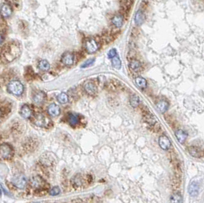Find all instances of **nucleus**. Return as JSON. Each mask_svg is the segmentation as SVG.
<instances>
[{
    "label": "nucleus",
    "mask_w": 204,
    "mask_h": 203,
    "mask_svg": "<svg viewBox=\"0 0 204 203\" xmlns=\"http://www.w3.org/2000/svg\"><path fill=\"white\" fill-rule=\"evenodd\" d=\"M8 90L11 94L16 95V96H19L24 91V87H23V84L19 80H12L11 82L9 84Z\"/></svg>",
    "instance_id": "1"
},
{
    "label": "nucleus",
    "mask_w": 204,
    "mask_h": 203,
    "mask_svg": "<svg viewBox=\"0 0 204 203\" xmlns=\"http://www.w3.org/2000/svg\"><path fill=\"white\" fill-rule=\"evenodd\" d=\"M13 150L10 145L3 143L0 146V156L4 159H10L13 156Z\"/></svg>",
    "instance_id": "2"
},
{
    "label": "nucleus",
    "mask_w": 204,
    "mask_h": 203,
    "mask_svg": "<svg viewBox=\"0 0 204 203\" xmlns=\"http://www.w3.org/2000/svg\"><path fill=\"white\" fill-rule=\"evenodd\" d=\"M19 50L18 47H16L13 45H10L8 48H6V49L5 51V56L6 57L7 60L9 61H11L12 59L16 58V56H18V51Z\"/></svg>",
    "instance_id": "3"
},
{
    "label": "nucleus",
    "mask_w": 204,
    "mask_h": 203,
    "mask_svg": "<svg viewBox=\"0 0 204 203\" xmlns=\"http://www.w3.org/2000/svg\"><path fill=\"white\" fill-rule=\"evenodd\" d=\"M12 183L16 187L23 189L25 187L26 183H27V180H26V178L23 174H18L13 177Z\"/></svg>",
    "instance_id": "4"
},
{
    "label": "nucleus",
    "mask_w": 204,
    "mask_h": 203,
    "mask_svg": "<svg viewBox=\"0 0 204 203\" xmlns=\"http://www.w3.org/2000/svg\"><path fill=\"white\" fill-rule=\"evenodd\" d=\"M85 49L88 53H94L98 49V45L94 39H89L85 42Z\"/></svg>",
    "instance_id": "5"
},
{
    "label": "nucleus",
    "mask_w": 204,
    "mask_h": 203,
    "mask_svg": "<svg viewBox=\"0 0 204 203\" xmlns=\"http://www.w3.org/2000/svg\"><path fill=\"white\" fill-rule=\"evenodd\" d=\"M84 89L90 95H94L97 93V87L91 80H87L84 84Z\"/></svg>",
    "instance_id": "6"
},
{
    "label": "nucleus",
    "mask_w": 204,
    "mask_h": 203,
    "mask_svg": "<svg viewBox=\"0 0 204 203\" xmlns=\"http://www.w3.org/2000/svg\"><path fill=\"white\" fill-rule=\"evenodd\" d=\"M159 145L161 149L164 150H169V148L171 147V143L169 138L166 136H160L159 138Z\"/></svg>",
    "instance_id": "7"
},
{
    "label": "nucleus",
    "mask_w": 204,
    "mask_h": 203,
    "mask_svg": "<svg viewBox=\"0 0 204 203\" xmlns=\"http://www.w3.org/2000/svg\"><path fill=\"white\" fill-rule=\"evenodd\" d=\"M200 192V185L197 182H193L190 185V187H189V193L190 195L191 196L195 197L197 196L198 194Z\"/></svg>",
    "instance_id": "8"
},
{
    "label": "nucleus",
    "mask_w": 204,
    "mask_h": 203,
    "mask_svg": "<svg viewBox=\"0 0 204 203\" xmlns=\"http://www.w3.org/2000/svg\"><path fill=\"white\" fill-rule=\"evenodd\" d=\"M31 184L32 185V187L35 188V189H41V188H42L44 186L45 182H44L42 177L36 176L31 178Z\"/></svg>",
    "instance_id": "9"
},
{
    "label": "nucleus",
    "mask_w": 204,
    "mask_h": 203,
    "mask_svg": "<svg viewBox=\"0 0 204 203\" xmlns=\"http://www.w3.org/2000/svg\"><path fill=\"white\" fill-rule=\"evenodd\" d=\"M61 61L66 66H70V65H73V63H74V55H73V54L69 53V52L65 53L61 58Z\"/></svg>",
    "instance_id": "10"
},
{
    "label": "nucleus",
    "mask_w": 204,
    "mask_h": 203,
    "mask_svg": "<svg viewBox=\"0 0 204 203\" xmlns=\"http://www.w3.org/2000/svg\"><path fill=\"white\" fill-rule=\"evenodd\" d=\"M47 121L48 119L46 118L44 115H42V114H38V115H37V116H35V121H34V123H35V124L36 126L43 127L47 125Z\"/></svg>",
    "instance_id": "11"
},
{
    "label": "nucleus",
    "mask_w": 204,
    "mask_h": 203,
    "mask_svg": "<svg viewBox=\"0 0 204 203\" xmlns=\"http://www.w3.org/2000/svg\"><path fill=\"white\" fill-rule=\"evenodd\" d=\"M60 107L55 104H52L48 107V113L50 116H57L60 114Z\"/></svg>",
    "instance_id": "12"
},
{
    "label": "nucleus",
    "mask_w": 204,
    "mask_h": 203,
    "mask_svg": "<svg viewBox=\"0 0 204 203\" xmlns=\"http://www.w3.org/2000/svg\"><path fill=\"white\" fill-rule=\"evenodd\" d=\"M12 9L9 5L4 4L2 5L1 9V15L3 18H9L12 16Z\"/></svg>",
    "instance_id": "13"
},
{
    "label": "nucleus",
    "mask_w": 204,
    "mask_h": 203,
    "mask_svg": "<svg viewBox=\"0 0 204 203\" xmlns=\"http://www.w3.org/2000/svg\"><path fill=\"white\" fill-rule=\"evenodd\" d=\"M31 114H32V112H31V110L30 109V107L26 104L23 105L20 110L21 116L24 117V118L28 119L31 117Z\"/></svg>",
    "instance_id": "14"
},
{
    "label": "nucleus",
    "mask_w": 204,
    "mask_h": 203,
    "mask_svg": "<svg viewBox=\"0 0 204 203\" xmlns=\"http://www.w3.org/2000/svg\"><path fill=\"white\" fill-rule=\"evenodd\" d=\"M188 152L191 156H193V157H196V158H200L203 155L202 150H200L199 147H196V146H190V147H189Z\"/></svg>",
    "instance_id": "15"
},
{
    "label": "nucleus",
    "mask_w": 204,
    "mask_h": 203,
    "mask_svg": "<svg viewBox=\"0 0 204 203\" xmlns=\"http://www.w3.org/2000/svg\"><path fill=\"white\" fill-rule=\"evenodd\" d=\"M175 135L177 137V140L179 141V143H184L186 140V137H187V134L184 130L183 129H178L175 132Z\"/></svg>",
    "instance_id": "16"
},
{
    "label": "nucleus",
    "mask_w": 204,
    "mask_h": 203,
    "mask_svg": "<svg viewBox=\"0 0 204 203\" xmlns=\"http://www.w3.org/2000/svg\"><path fill=\"white\" fill-rule=\"evenodd\" d=\"M112 23L113 25H115L117 28H121L122 25H123V17L122 15L121 14H118V15H116L113 17L112 18Z\"/></svg>",
    "instance_id": "17"
},
{
    "label": "nucleus",
    "mask_w": 204,
    "mask_h": 203,
    "mask_svg": "<svg viewBox=\"0 0 204 203\" xmlns=\"http://www.w3.org/2000/svg\"><path fill=\"white\" fill-rule=\"evenodd\" d=\"M45 94L44 92L42 91H38L37 92L33 97V101L35 104H42L43 101H45Z\"/></svg>",
    "instance_id": "18"
},
{
    "label": "nucleus",
    "mask_w": 204,
    "mask_h": 203,
    "mask_svg": "<svg viewBox=\"0 0 204 203\" xmlns=\"http://www.w3.org/2000/svg\"><path fill=\"white\" fill-rule=\"evenodd\" d=\"M144 20H145V16L144 14L142 12V11H137L134 17L135 23L137 25H141L144 23Z\"/></svg>",
    "instance_id": "19"
},
{
    "label": "nucleus",
    "mask_w": 204,
    "mask_h": 203,
    "mask_svg": "<svg viewBox=\"0 0 204 203\" xmlns=\"http://www.w3.org/2000/svg\"><path fill=\"white\" fill-rule=\"evenodd\" d=\"M129 67H130V70H132L134 72H139L141 68V64L139 61L133 59V60L130 61V64H129Z\"/></svg>",
    "instance_id": "20"
},
{
    "label": "nucleus",
    "mask_w": 204,
    "mask_h": 203,
    "mask_svg": "<svg viewBox=\"0 0 204 203\" xmlns=\"http://www.w3.org/2000/svg\"><path fill=\"white\" fill-rule=\"evenodd\" d=\"M68 121L70 125L75 126L79 123V117L77 114H70L68 116Z\"/></svg>",
    "instance_id": "21"
},
{
    "label": "nucleus",
    "mask_w": 204,
    "mask_h": 203,
    "mask_svg": "<svg viewBox=\"0 0 204 203\" xmlns=\"http://www.w3.org/2000/svg\"><path fill=\"white\" fill-rule=\"evenodd\" d=\"M168 103L166 102V101H164V100L160 101L157 104V108H158V110H159L161 113H164L165 111H166L167 109H168Z\"/></svg>",
    "instance_id": "22"
},
{
    "label": "nucleus",
    "mask_w": 204,
    "mask_h": 203,
    "mask_svg": "<svg viewBox=\"0 0 204 203\" xmlns=\"http://www.w3.org/2000/svg\"><path fill=\"white\" fill-rule=\"evenodd\" d=\"M38 68L43 72H47L50 68V64L46 60H42L38 63Z\"/></svg>",
    "instance_id": "23"
},
{
    "label": "nucleus",
    "mask_w": 204,
    "mask_h": 203,
    "mask_svg": "<svg viewBox=\"0 0 204 203\" xmlns=\"http://www.w3.org/2000/svg\"><path fill=\"white\" fill-rule=\"evenodd\" d=\"M171 203H182V196L179 192H175L171 197Z\"/></svg>",
    "instance_id": "24"
},
{
    "label": "nucleus",
    "mask_w": 204,
    "mask_h": 203,
    "mask_svg": "<svg viewBox=\"0 0 204 203\" xmlns=\"http://www.w3.org/2000/svg\"><path fill=\"white\" fill-rule=\"evenodd\" d=\"M135 83L141 88H145L147 87V80L144 78H142V77H137V78H136Z\"/></svg>",
    "instance_id": "25"
},
{
    "label": "nucleus",
    "mask_w": 204,
    "mask_h": 203,
    "mask_svg": "<svg viewBox=\"0 0 204 203\" xmlns=\"http://www.w3.org/2000/svg\"><path fill=\"white\" fill-rule=\"evenodd\" d=\"M112 65L115 69L120 70L121 68V61L118 56L116 55L112 58Z\"/></svg>",
    "instance_id": "26"
},
{
    "label": "nucleus",
    "mask_w": 204,
    "mask_h": 203,
    "mask_svg": "<svg viewBox=\"0 0 204 203\" xmlns=\"http://www.w3.org/2000/svg\"><path fill=\"white\" fill-rule=\"evenodd\" d=\"M57 100L60 104H66L68 101V97L65 93H61L60 94H58L57 97Z\"/></svg>",
    "instance_id": "27"
},
{
    "label": "nucleus",
    "mask_w": 204,
    "mask_h": 203,
    "mask_svg": "<svg viewBox=\"0 0 204 203\" xmlns=\"http://www.w3.org/2000/svg\"><path fill=\"white\" fill-rule=\"evenodd\" d=\"M130 105H131L132 107H137V106L139 105V103H140L139 97L137 96V95H136V94H134L133 96L130 97Z\"/></svg>",
    "instance_id": "28"
},
{
    "label": "nucleus",
    "mask_w": 204,
    "mask_h": 203,
    "mask_svg": "<svg viewBox=\"0 0 204 203\" xmlns=\"http://www.w3.org/2000/svg\"><path fill=\"white\" fill-rule=\"evenodd\" d=\"M144 119H145V121L147 123H148L149 124H151V125H153V124H154V123H156V120H155V117L154 116H153L151 114H145V116H144Z\"/></svg>",
    "instance_id": "29"
},
{
    "label": "nucleus",
    "mask_w": 204,
    "mask_h": 203,
    "mask_svg": "<svg viewBox=\"0 0 204 203\" xmlns=\"http://www.w3.org/2000/svg\"><path fill=\"white\" fill-rule=\"evenodd\" d=\"M59 193H60V189H59L58 186H55V187H53L52 189L50 190L49 192V194L51 195V196H58Z\"/></svg>",
    "instance_id": "30"
},
{
    "label": "nucleus",
    "mask_w": 204,
    "mask_h": 203,
    "mask_svg": "<svg viewBox=\"0 0 204 203\" xmlns=\"http://www.w3.org/2000/svg\"><path fill=\"white\" fill-rule=\"evenodd\" d=\"M94 62V58H92V59H89V60L86 61L84 63L83 65H81V67L82 68H85V67H89L90 65H91Z\"/></svg>",
    "instance_id": "31"
},
{
    "label": "nucleus",
    "mask_w": 204,
    "mask_h": 203,
    "mask_svg": "<svg viewBox=\"0 0 204 203\" xmlns=\"http://www.w3.org/2000/svg\"><path fill=\"white\" fill-rule=\"evenodd\" d=\"M116 55H117V51L115 49H111L109 52H108V58H113Z\"/></svg>",
    "instance_id": "32"
},
{
    "label": "nucleus",
    "mask_w": 204,
    "mask_h": 203,
    "mask_svg": "<svg viewBox=\"0 0 204 203\" xmlns=\"http://www.w3.org/2000/svg\"><path fill=\"white\" fill-rule=\"evenodd\" d=\"M3 41H4V37L2 35H0V45L3 42Z\"/></svg>",
    "instance_id": "33"
},
{
    "label": "nucleus",
    "mask_w": 204,
    "mask_h": 203,
    "mask_svg": "<svg viewBox=\"0 0 204 203\" xmlns=\"http://www.w3.org/2000/svg\"><path fill=\"white\" fill-rule=\"evenodd\" d=\"M2 196V190H1V189H0V196Z\"/></svg>",
    "instance_id": "34"
},
{
    "label": "nucleus",
    "mask_w": 204,
    "mask_h": 203,
    "mask_svg": "<svg viewBox=\"0 0 204 203\" xmlns=\"http://www.w3.org/2000/svg\"><path fill=\"white\" fill-rule=\"evenodd\" d=\"M32 203H39V202H32Z\"/></svg>",
    "instance_id": "35"
}]
</instances>
